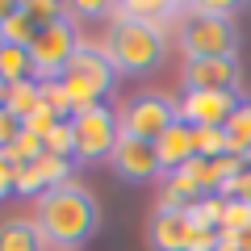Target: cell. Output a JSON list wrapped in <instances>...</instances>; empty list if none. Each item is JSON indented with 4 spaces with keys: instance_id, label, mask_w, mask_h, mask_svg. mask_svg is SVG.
Here are the masks:
<instances>
[{
    "instance_id": "cell-1",
    "label": "cell",
    "mask_w": 251,
    "mask_h": 251,
    "mask_svg": "<svg viewBox=\"0 0 251 251\" xmlns=\"http://www.w3.org/2000/svg\"><path fill=\"white\" fill-rule=\"evenodd\" d=\"M34 222L54 251H80L100 230V201L80 180H67L34 201Z\"/></svg>"
},
{
    "instance_id": "cell-2",
    "label": "cell",
    "mask_w": 251,
    "mask_h": 251,
    "mask_svg": "<svg viewBox=\"0 0 251 251\" xmlns=\"http://www.w3.org/2000/svg\"><path fill=\"white\" fill-rule=\"evenodd\" d=\"M100 46L113 59L117 75H151L168 59V38H163V29L147 25V21H134V17H122V13L109 21Z\"/></svg>"
},
{
    "instance_id": "cell-3",
    "label": "cell",
    "mask_w": 251,
    "mask_h": 251,
    "mask_svg": "<svg viewBox=\"0 0 251 251\" xmlns=\"http://www.w3.org/2000/svg\"><path fill=\"white\" fill-rule=\"evenodd\" d=\"M176 42L184 50V59H239L243 34L234 25V17L184 9V17L176 25Z\"/></svg>"
},
{
    "instance_id": "cell-4",
    "label": "cell",
    "mask_w": 251,
    "mask_h": 251,
    "mask_svg": "<svg viewBox=\"0 0 251 251\" xmlns=\"http://www.w3.org/2000/svg\"><path fill=\"white\" fill-rule=\"evenodd\" d=\"M113 75H117V67H113V59L105 54V46H97V42H80V50H75L72 67H67V75H63L67 92H72L75 113H80V109L100 105V97L113 88Z\"/></svg>"
},
{
    "instance_id": "cell-5",
    "label": "cell",
    "mask_w": 251,
    "mask_h": 251,
    "mask_svg": "<svg viewBox=\"0 0 251 251\" xmlns=\"http://www.w3.org/2000/svg\"><path fill=\"white\" fill-rule=\"evenodd\" d=\"M80 29H75L72 13H63L59 21H50V25L38 29L34 46H29V54H34V80L38 84H50V80H63L67 75V67H72L75 50H80Z\"/></svg>"
},
{
    "instance_id": "cell-6",
    "label": "cell",
    "mask_w": 251,
    "mask_h": 251,
    "mask_svg": "<svg viewBox=\"0 0 251 251\" xmlns=\"http://www.w3.org/2000/svg\"><path fill=\"white\" fill-rule=\"evenodd\" d=\"M72 134H75V151H72V163H100V159H113V147L122 138V122L109 105H92V109H80L72 117Z\"/></svg>"
},
{
    "instance_id": "cell-7",
    "label": "cell",
    "mask_w": 251,
    "mask_h": 251,
    "mask_svg": "<svg viewBox=\"0 0 251 251\" xmlns=\"http://www.w3.org/2000/svg\"><path fill=\"white\" fill-rule=\"evenodd\" d=\"M117 122H122V134L143 138V143H159L172 126L180 122V100L163 97V92H138V97L126 100Z\"/></svg>"
},
{
    "instance_id": "cell-8",
    "label": "cell",
    "mask_w": 251,
    "mask_h": 251,
    "mask_svg": "<svg viewBox=\"0 0 251 251\" xmlns=\"http://www.w3.org/2000/svg\"><path fill=\"white\" fill-rule=\"evenodd\" d=\"M180 84H184V92H230V97H239L243 63L239 59H184Z\"/></svg>"
},
{
    "instance_id": "cell-9",
    "label": "cell",
    "mask_w": 251,
    "mask_h": 251,
    "mask_svg": "<svg viewBox=\"0 0 251 251\" xmlns=\"http://www.w3.org/2000/svg\"><path fill=\"white\" fill-rule=\"evenodd\" d=\"M109 168H113V176L126 180V184H147V180L163 176L159 155H155V143H143V138H130V134L117 138Z\"/></svg>"
},
{
    "instance_id": "cell-10",
    "label": "cell",
    "mask_w": 251,
    "mask_h": 251,
    "mask_svg": "<svg viewBox=\"0 0 251 251\" xmlns=\"http://www.w3.org/2000/svg\"><path fill=\"white\" fill-rule=\"evenodd\" d=\"M239 105H243V97H230V92H184V100H180V122H188L193 130L226 126Z\"/></svg>"
},
{
    "instance_id": "cell-11",
    "label": "cell",
    "mask_w": 251,
    "mask_h": 251,
    "mask_svg": "<svg viewBox=\"0 0 251 251\" xmlns=\"http://www.w3.org/2000/svg\"><path fill=\"white\" fill-rule=\"evenodd\" d=\"M147 243L151 251H188L193 243V222H188V209H172V205H159L147 226Z\"/></svg>"
},
{
    "instance_id": "cell-12",
    "label": "cell",
    "mask_w": 251,
    "mask_h": 251,
    "mask_svg": "<svg viewBox=\"0 0 251 251\" xmlns=\"http://www.w3.org/2000/svg\"><path fill=\"white\" fill-rule=\"evenodd\" d=\"M155 155H159L163 176H176V172H184L188 163L197 159V130H193L188 122H176L168 134L155 143Z\"/></svg>"
},
{
    "instance_id": "cell-13",
    "label": "cell",
    "mask_w": 251,
    "mask_h": 251,
    "mask_svg": "<svg viewBox=\"0 0 251 251\" xmlns=\"http://www.w3.org/2000/svg\"><path fill=\"white\" fill-rule=\"evenodd\" d=\"M50 243L42 239L34 218H4L0 222V251H46Z\"/></svg>"
},
{
    "instance_id": "cell-14",
    "label": "cell",
    "mask_w": 251,
    "mask_h": 251,
    "mask_svg": "<svg viewBox=\"0 0 251 251\" xmlns=\"http://www.w3.org/2000/svg\"><path fill=\"white\" fill-rule=\"evenodd\" d=\"M0 80L9 84H21V80H34V54L25 46H0Z\"/></svg>"
},
{
    "instance_id": "cell-15",
    "label": "cell",
    "mask_w": 251,
    "mask_h": 251,
    "mask_svg": "<svg viewBox=\"0 0 251 251\" xmlns=\"http://www.w3.org/2000/svg\"><path fill=\"white\" fill-rule=\"evenodd\" d=\"M222 130H226V143H230V155L243 159V155L251 151V100H243V105L234 109V117L222 126Z\"/></svg>"
},
{
    "instance_id": "cell-16",
    "label": "cell",
    "mask_w": 251,
    "mask_h": 251,
    "mask_svg": "<svg viewBox=\"0 0 251 251\" xmlns=\"http://www.w3.org/2000/svg\"><path fill=\"white\" fill-rule=\"evenodd\" d=\"M38 105H42V84H38V80H21V84H13V88H9V105H4V109H9L13 117L25 122Z\"/></svg>"
},
{
    "instance_id": "cell-17",
    "label": "cell",
    "mask_w": 251,
    "mask_h": 251,
    "mask_svg": "<svg viewBox=\"0 0 251 251\" xmlns=\"http://www.w3.org/2000/svg\"><path fill=\"white\" fill-rule=\"evenodd\" d=\"M38 29H42V25H38L25 9H17V17L4 21V25H0V34H4V42H9V46H25V50H29V46H34V38H38Z\"/></svg>"
},
{
    "instance_id": "cell-18",
    "label": "cell",
    "mask_w": 251,
    "mask_h": 251,
    "mask_svg": "<svg viewBox=\"0 0 251 251\" xmlns=\"http://www.w3.org/2000/svg\"><path fill=\"white\" fill-rule=\"evenodd\" d=\"M222 234H234V239H251V201H226Z\"/></svg>"
},
{
    "instance_id": "cell-19",
    "label": "cell",
    "mask_w": 251,
    "mask_h": 251,
    "mask_svg": "<svg viewBox=\"0 0 251 251\" xmlns=\"http://www.w3.org/2000/svg\"><path fill=\"white\" fill-rule=\"evenodd\" d=\"M42 105L50 109L54 117H63V122H72V117H75L72 92H67V84H63V80H50V84H42Z\"/></svg>"
},
{
    "instance_id": "cell-20",
    "label": "cell",
    "mask_w": 251,
    "mask_h": 251,
    "mask_svg": "<svg viewBox=\"0 0 251 251\" xmlns=\"http://www.w3.org/2000/svg\"><path fill=\"white\" fill-rule=\"evenodd\" d=\"M222 155H230V143H226L222 126H205V130H197V159H222Z\"/></svg>"
},
{
    "instance_id": "cell-21",
    "label": "cell",
    "mask_w": 251,
    "mask_h": 251,
    "mask_svg": "<svg viewBox=\"0 0 251 251\" xmlns=\"http://www.w3.org/2000/svg\"><path fill=\"white\" fill-rule=\"evenodd\" d=\"M46 172H42V163H25V168H17V197H42L46 193Z\"/></svg>"
},
{
    "instance_id": "cell-22",
    "label": "cell",
    "mask_w": 251,
    "mask_h": 251,
    "mask_svg": "<svg viewBox=\"0 0 251 251\" xmlns=\"http://www.w3.org/2000/svg\"><path fill=\"white\" fill-rule=\"evenodd\" d=\"M75 151V134H72V122H59L46 134V155H63V159H72Z\"/></svg>"
},
{
    "instance_id": "cell-23",
    "label": "cell",
    "mask_w": 251,
    "mask_h": 251,
    "mask_svg": "<svg viewBox=\"0 0 251 251\" xmlns=\"http://www.w3.org/2000/svg\"><path fill=\"white\" fill-rule=\"evenodd\" d=\"M59 122H63V117H54V113H50L46 105H38L34 113H29L25 122H21V130H25V134H34V138H42V143H46V134H50V130H54Z\"/></svg>"
},
{
    "instance_id": "cell-24",
    "label": "cell",
    "mask_w": 251,
    "mask_h": 251,
    "mask_svg": "<svg viewBox=\"0 0 251 251\" xmlns=\"http://www.w3.org/2000/svg\"><path fill=\"white\" fill-rule=\"evenodd\" d=\"M21 9H25L29 17L38 21V25H50V21H59L63 13H67V9H63V4H54V0H25Z\"/></svg>"
},
{
    "instance_id": "cell-25",
    "label": "cell",
    "mask_w": 251,
    "mask_h": 251,
    "mask_svg": "<svg viewBox=\"0 0 251 251\" xmlns=\"http://www.w3.org/2000/svg\"><path fill=\"white\" fill-rule=\"evenodd\" d=\"M17 138H21V117H13L9 109H0V151H13Z\"/></svg>"
},
{
    "instance_id": "cell-26",
    "label": "cell",
    "mask_w": 251,
    "mask_h": 251,
    "mask_svg": "<svg viewBox=\"0 0 251 251\" xmlns=\"http://www.w3.org/2000/svg\"><path fill=\"white\" fill-rule=\"evenodd\" d=\"M17 193V163L9 159V151H0V201Z\"/></svg>"
},
{
    "instance_id": "cell-27",
    "label": "cell",
    "mask_w": 251,
    "mask_h": 251,
    "mask_svg": "<svg viewBox=\"0 0 251 251\" xmlns=\"http://www.w3.org/2000/svg\"><path fill=\"white\" fill-rule=\"evenodd\" d=\"M67 13H80V17H117L113 4H75V9H67Z\"/></svg>"
},
{
    "instance_id": "cell-28",
    "label": "cell",
    "mask_w": 251,
    "mask_h": 251,
    "mask_svg": "<svg viewBox=\"0 0 251 251\" xmlns=\"http://www.w3.org/2000/svg\"><path fill=\"white\" fill-rule=\"evenodd\" d=\"M17 9H21V4H13V0H0V25H4L9 17H17Z\"/></svg>"
},
{
    "instance_id": "cell-29",
    "label": "cell",
    "mask_w": 251,
    "mask_h": 251,
    "mask_svg": "<svg viewBox=\"0 0 251 251\" xmlns=\"http://www.w3.org/2000/svg\"><path fill=\"white\" fill-rule=\"evenodd\" d=\"M4 105H9V84L0 80V109H4Z\"/></svg>"
},
{
    "instance_id": "cell-30",
    "label": "cell",
    "mask_w": 251,
    "mask_h": 251,
    "mask_svg": "<svg viewBox=\"0 0 251 251\" xmlns=\"http://www.w3.org/2000/svg\"><path fill=\"white\" fill-rule=\"evenodd\" d=\"M243 163H247V172H251V151H247V155H243Z\"/></svg>"
},
{
    "instance_id": "cell-31",
    "label": "cell",
    "mask_w": 251,
    "mask_h": 251,
    "mask_svg": "<svg viewBox=\"0 0 251 251\" xmlns=\"http://www.w3.org/2000/svg\"><path fill=\"white\" fill-rule=\"evenodd\" d=\"M0 46H4V34H0Z\"/></svg>"
},
{
    "instance_id": "cell-32",
    "label": "cell",
    "mask_w": 251,
    "mask_h": 251,
    "mask_svg": "<svg viewBox=\"0 0 251 251\" xmlns=\"http://www.w3.org/2000/svg\"><path fill=\"white\" fill-rule=\"evenodd\" d=\"M247 251H251V239H247Z\"/></svg>"
}]
</instances>
